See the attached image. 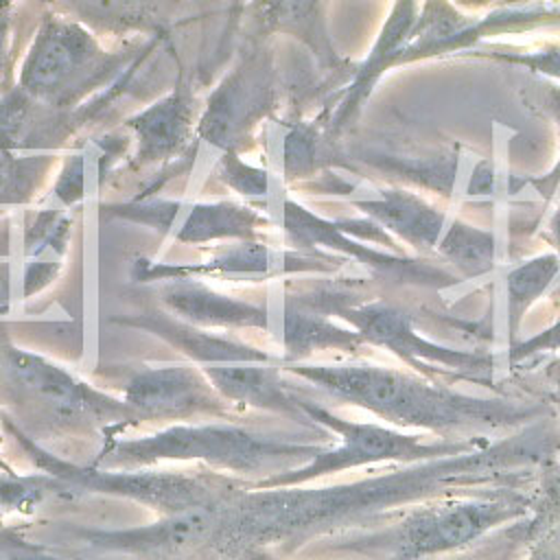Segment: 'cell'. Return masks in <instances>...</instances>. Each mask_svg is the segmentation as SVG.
Listing matches in <instances>:
<instances>
[{
	"mask_svg": "<svg viewBox=\"0 0 560 560\" xmlns=\"http://www.w3.org/2000/svg\"><path fill=\"white\" fill-rule=\"evenodd\" d=\"M444 249L457 258L462 265H481L492 254V243L486 234L470 230V228H457L451 230L448 238L444 241Z\"/></svg>",
	"mask_w": 560,
	"mask_h": 560,
	"instance_id": "cell-20",
	"label": "cell"
},
{
	"mask_svg": "<svg viewBox=\"0 0 560 560\" xmlns=\"http://www.w3.org/2000/svg\"><path fill=\"white\" fill-rule=\"evenodd\" d=\"M256 103L262 98L260 90H254V81L247 74L230 77L208 103L201 120L203 136L217 144L236 138L256 118Z\"/></svg>",
	"mask_w": 560,
	"mask_h": 560,
	"instance_id": "cell-12",
	"label": "cell"
},
{
	"mask_svg": "<svg viewBox=\"0 0 560 560\" xmlns=\"http://www.w3.org/2000/svg\"><path fill=\"white\" fill-rule=\"evenodd\" d=\"M186 560H228V558L217 556V553H201V556H192V558H186Z\"/></svg>",
	"mask_w": 560,
	"mask_h": 560,
	"instance_id": "cell-22",
	"label": "cell"
},
{
	"mask_svg": "<svg viewBox=\"0 0 560 560\" xmlns=\"http://www.w3.org/2000/svg\"><path fill=\"white\" fill-rule=\"evenodd\" d=\"M201 372L228 402L284 413L295 420L306 418L300 398L284 387L276 368L262 363H214L203 365Z\"/></svg>",
	"mask_w": 560,
	"mask_h": 560,
	"instance_id": "cell-11",
	"label": "cell"
},
{
	"mask_svg": "<svg viewBox=\"0 0 560 560\" xmlns=\"http://www.w3.org/2000/svg\"><path fill=\"white\" fill-rule=\"evenodd\" d=\"M319 451L322 446L252 431L238 424L203 422L175 424L136 440H105V446L92 466L105 470H140L158 462L199 459L217 470L236 472L238 477L254 475L262 481L304 466Z\"/></svg>",
	"mask_w": 560,
	"mask_h": 560,
	"instance_id": "cell-2",
	"label": "cell"
},
{
	"mask_svg": "<svg viewBox=\"0 0 560 560\" xmlns=\"http://www.w3.org/2000/svg\"><path fill=\"white\" fill-rule=\"evenodd\" d=\"M284 335H287V348L291 350V354H304L313 346L341 343V339H343V335H339L337 328H332L319 319H311L304 313H295V311L287 313V332Z\"/></svg>",
	"mask_w": 560,
	"mask_h": 560,
	"instance_id": "cell-18",
	"label": "cell"
},
{
	"mask_svg": "<svg viewBox=\"0 0 560 560\" xmlns=\"http://www.w3.org/2000/svg\"><path fill=\"white\" fill-rule=\"evenodd\" d=\"M98 48L77 24L50 20L35 37L22 70V83L31 94H55L66 88L92 59Z\"/></svg>",
	"mask_w": 560,
	"mask_h": 560,
	"instance_id": "cell-10",
	"label": "cell"
},
{
	"mask_svg": "<svg viewBox=\"0 0 560 560\" xmlns=\"http://www.w3.org/2000/svg\"><path fill=\"white\" fill-rule=\"evenodd\" d=\"M7 429L20 440L26 455L46 472L52 475L83 494L103 492L122 499H131L136 503H144L164 514L182 512L197 505L228 501L254 486V481H243L241 477L212 475V472H144V470H105L96 466H79L63 462L37 446L22 431H18L9 420H4Z\"/></svg>",
	"mask_w": 560,
	"mask_h": 560,
	"instance_id": "cell-6",
	"label": "cell"
},
{
	"mask_svg": "<svg viewBox=\"0 0 560 560\" xmlns=\"http://www.w3.org/2000/svg\"><path fill=\"white\" fill-rule=\"evenodd\" d=\"M525 560H560V523L540 534Z\"/></svg>",
	"mask_w": 560,
	"mask_h": 560,
	"instance_id": "cell-21",
	"label": "cell"
},
{
	"mask_svg": "<svg viewBox=\"0 0 560 560\" xmlns=\"http://www.w3.org/2000/svg\"><path fill=\"white\" fill-rule=\"evenodd\" d=\"M125 402L142 420H192L230 416L228 400L195 368L171 365L138 372L125 385Z\"/></svg>",
	"mask_w": 560,
	"mask_h": 560,
	"instance_id": "cell-9",
	"label": "cell"
},
{
	"mask_svg": "<svg viewBox=\"0 0 560 560\" xmlns=\"http://www.w3.org/2000/svg\"><path fill=\"white\" fill-rule=\"evenodd\" d=\"M287 370L396 424L459 429L468 424L501 427L523 418V411L514 407L457 398L378 368L289 365Z\"/></svg>",
	"mask_w": 560,
	"mask_h": 560,
	"instance_id": "cell-4",
	"label": "cell"
},
{
	"mask_svg": "<svg viewBox=\"0 0 560 560\" xmlns=\"http://www.w3.org/2000/svg\"><path fill=\"white\" fill-rule=\"evenodd\" d=\"M232 499L164 514L155 523L140 527L79 529L77 538L92 551L129 556L133 560H186L214 553Z\"/></svg>",
	"mask_w": 560,
	"mask_h": 560,
	"instance_id": "cell-8",
	"label": "cell"
},
{
	"mask_svg": "<svg viewBox=\"0 0 560 560\" xmlns=\"http://www.w3.org/2000/svg\"><path fill=\"white\" fill-rule=\"evenodd\" d=\"M147 328L160 332L164 339L171 343L179 346L184 352H188L192 359L203 361V365H214V363H267L271 357L262 354L254 348L219 339L206 332L190 330L182 324L164 322L162 317H153Z\"/></svg>",
	"mask_w": 560,
	"mask_h": 560,
	"instance_id": "cell-14",
	"label": "cell"
},
{
	"mask_svg": "<svg viewBox=\"0 0 560 560\" xmlns=\"http://www.w3.org/2000/svg\"><path fill=\"white\" fill-rule=\"evenodd\" d=\"M302 409L308 420H315L324 427H328L332 433L339 435L337 446H328L300 468L280 472L276 477L262 479L254 483V488H293L302 486L306 481H313L317 477L363 466V464H374V462H387V459H402V462H413V459H433V457H451V455H462L472 451L470 444H424L416 440L413 435H402L392 429L370 424V422H348L341 420L332 413H328L324 407L313 405L311 400H302Z\"/></svg>",
	"mask_w": 560,
	"mask_h": 560,
	"instance_id": "cell-7",
	"label": "cell"
},
{
	"mask_svg": "<svg viewBox=\"0 0 560 560\" xmlns=\"http://www.w3.org/2000/svg\"><path fill=\"white\" fill-rule=\"evenodd\" d=\"M0 470H2V472H11V468H9V466H7L2 459H0Z\"/></svg>",
	"mask_w": 560,
	"mask_h": 560,
	"instance_id": "cell-23",
	"label": "cell"
},
{
	"mask_svg": "<svg viewBox=\"0 0 560 560\" xmlns=\"http://www.w3.org/2000/svg\"><path fill=\"white\" fill-rule=\"evenodd\" d=\"M556 269H558V262L551 256H545V258H538V260H532V262L518 267L510 276V282H508L512 298L514 300L534 298L553 278Z\"/></svg>",
	"mask_w": 560,
	"mask_h": 560,
	"instance_id": "cell-19",
	"label": "cell"
},
{
	"mask_svg": "<svg viewBox=\"0 0 560 560\" xmlns=\"http://www.w3.org/2000/svg\"><path fill=\"white\" fill-rule=\"evenodd\" d=\"M368 208L387 225L418 243H431L440 232V217L409 197H389Z\"/></svg>",
	"mask_w": 560,
	"mask_h": 560,
	"instance_id": "cell-16",
	"label": "cell"
},
{
	"mask_svg": "<svg viewBox=\"0 0 560 560\" xmlns=\"http://www.w3.org/2000/svg\"><path fill=\"white\" fill-rule=\"evenodd\" d=\"M542 435H521L488 451H468L429 464L328 488H249L234 497L217 553L228 560H278L304 547L361 529L411 501L451 497L459 488L499 481L512 468L545 455Z\"/></svg>",
	"mask_w": 560,
	"mask_h": 560,
	"instance_id": "cell-1",
	"label": "cell"
},
{
	"mask_svg": "<svg viewBox=\"0 0 560 560\" xmlns=\"http://www.w3.org/2000/svg\"><path fill=\"white\" fill-rule=\"evenodd\" d=\"M7 376L11 398L46 433H103L112 440L120 429L140 422L142 416L125 400L118 402L85 383L74 381L61 368L37 354L7 348Z\"/></svg>",
	"mask_w": 560,
	"mask_h": 560,
	"instance_id": "cell-5",
	"label": "cell"
},
{
	"mask_svg": "<svg viewBox=\"0 0 560 560\" xmlns=\"http://www.w3.org/2000/svg\"><path fill=\"white\" fill-rule=\"evenodd\" d=\"M190 125V103L182 90L147 109L138 116L131 127L140 138V155L147 160H158L177 149L186 136Z\"/></svg>",
	"mask_w": 560,
	"mask_h": 560,
	"instance_id": "cell-13",
	"label": "cell"
},
{
	"mask_svg": "<svg viewBox=\"0 0 560 560\" xmlns=\"http://www.w3.org/2000/svg\"><path fill=\"white\" fill-rule=\"evenodd\" d=\"M256 214L247 212L238 206H197L188 219V223L182 228L179 238L182 241H201L223 234H247L249 228L256 223Z\"/></svg>",
	"mask_w": 560,
	"mask_h": 560,
	"instance_id": "cell-17",
	"label": "cell"
},
{
	"mask_svg": "<svg viewBox=\"0 0 560 560\" xmlns=\"http://www.w3.org/2000/svg\"><path fill=\"white\" fill-rule=\"evenodd\" d=\"M527 503L514 494L453 499L416 508L392 523H372L302 549L311 556H350L359 560H424L462 549L486 532L525 512Z\"/></svg>",
	"mask_w": 560,
	"mask_h": 560,
	"instance_id": "cell-3",
	"label": "cell"
},
{
	"mask_svg": "<svg viewBox=\"0 0 560 560\" xmlns=\"http://www.w3.org/2000/svg\"><path fill=\"white\" fill-rule=\"evenodd\" d=\"M164 300L182 317L199 324H256L258 317H262V313L254 306L230 302L228 298L199 284H177L166 293Z\"/></svg>",
	"mask_w": 560,
	"mask_h": 560,
	"instance_id": "cell-15",
	"label": "cell"
}]
</instances>
